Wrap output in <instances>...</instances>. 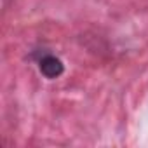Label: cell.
<instances>
[{
    "label": "cell",
    "mask_w": 148,
    "mask_h": 148,
    "mask_svg": "<svg viewBox=\"0 0 148 148\" xmlns=\"http://www.w3.org/2000/svg\"><path fill=\"white\" fill-rule=\"evenodd\" d=\"M37 63H38L40 71L44 73L47 79H58L61 73L64 71V66H63L61 59H58L56 56H52V54H49V52L40 54V58H38Z\"/></svg>",
    "instance_id": "1"
}]
</instances>
